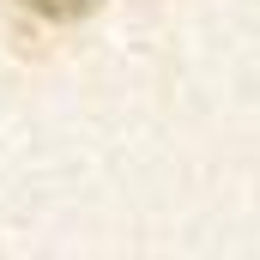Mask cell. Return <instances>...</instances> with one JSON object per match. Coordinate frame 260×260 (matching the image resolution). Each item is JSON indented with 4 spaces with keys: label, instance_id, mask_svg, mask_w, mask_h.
<instances>
[{
    "label": "cell",
    "instance_id": "cell-1",
    "mask_svg": "<svg viewBox=\"0 0 260 260\" xmlns=\"http://www.w3.org/2000/svg\"><path fill=\"white\" fill-rule=\"evenodd\" d=\"M24 12H37V18H49V24H79V18H91L103 0H18Z\"/></svg>",
    "mask_w": 260,
    "mask_h": 260
}]
</instances>
